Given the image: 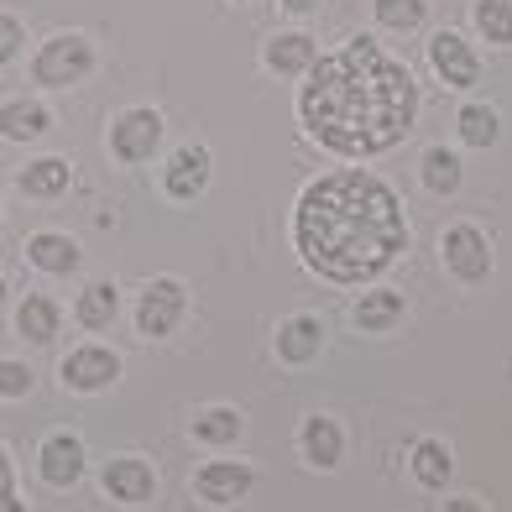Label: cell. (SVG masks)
Wrapping results in <instances>:
<instances>
[{"instance_id":"obj_20","label":"cell","mask_w":512,"mask_h":512,"mask_svg":"<svg viewBox=\"0 0 512 512\" xmlns=\"http://www.w3.org/2000/svg\"><path fill=\"white\" fill-rule=\"evenodd\" d=\"M304 455H309V465H319V471L340 465V429H335V418H309V424H304Z\"/></svg>"},{"instance_id":"obj_15","label":"cell","mask_w":512,"mask_h":512,"mask_svg":"<svg viewBox=\"0 0 512 512\" xmlns=\"http://www.w3.org/2000/svg\"><path fill=\"white\" fill-rule=\"evenodd\" d=\"M68 183H74V168L63 157H37L16 173V189L27 199H58V194H68Z\"/></svg>"},{"instance_id":"obj_1","label":"cell","mask_w":512,"mask_h":512,"mask_svg":"<svg viewBox=\"0 0 512 512\" xmlns=\"http://www.w3.org/2000/svg\"><path fill=\"white\" fill-rule=\"evenodd\" d=\"M418 84L371 37H345L335 53L309 63L298 89V121L340 157H377L413 131Z\"/></svg>"},{"instance_id":"obj_4","label":"cell","mask_w":512,"mask_h":512,"mask_svg":"<svg viewBox=\"0 0 512 512\" xmlns=\"http://www.w3.org/2000/svg\"><path fill=\"white\" fill-rule=\"evenodd\" d=\"M157 142H162V115L152 105H131L110 121L115 162H147V157H157Z\"/></svg>"},{"instance_id":"obj_23","label":"cell","mask_w":512,"mask_h":512,"mask_svg":"<svg viewBox=\"0 0 512 512\" xmlns=\"http://www.w3.org/2000/svg\"><path fill=\"white\" fill-rule=\"evenodd\" d=\"M476 32L497 48H512V0H476Z\"/></svg>"},{"instance_id":"obj_16","label":"cell","mask_w":512,"mask_h":512,"mask_svg":"<svg viewBox=\"0 0 512 512\" xmlns=\"http://www.w3.org/2000/svg\"><path fill=\"white\" fill-rule=\"evenodd\" d=\"M27 262H32L37 272L63 277V272H74V267H79V246H74V236H58V230H37V236L27 241Z\"/></svg>"},{"instance_id":"obj_5","label":"cell","mask_w":512,"mask_h":512,"mask_svg":"<svg viewBox=\"0 0 512 512\" xmlns=\"http://www.w3.org/2000/svg\"><path fill=\"white\" fill-rule=\"evenodd\" d=\"M429 63H434V74L445 79L450 89H471L476 79H481V58H476V48L465 42L460 32H434L429 37Z\"/></svg>"},{"instance_id":"obj_2","label":"cell","mask_w":512,"mask_h":512,"mask_svg":"<svg viewBox=\"0 0 512 512\" xmlns=\"http://www.w3.org/2000/svg\"><path fill=\"white\" fill-rule=\"evenodd\" d=\"M293 241L304 262L330 283H366L408 246L398 194L361 168L314 178L293 215Z\"/></svg>"},{"instance_id":"obj_21","label":"cell","mask_w":512,"mask_h":512,"mask_svg":"<svg viewBox=\"0 0 512 512\" xmlns=\"http://www.w3.org/2000/svg\"><path fill=\"white\" fill-rule=\"evenodd\" d=\"M455 126H460V142L465 147H492L497 136H502V115L492 105H465Z\"/></svg>"},{"instance_id":"obj_8","label":"cell","mask_w":512,"mask_h":512,"mask_svg":"<svg viewBox=\"0 0 512 512\" xmlns=\"http://www.w3.org/2000/svg\"><path fill=\"white\" fill-rule=\"evenodd\" d=\"M445 262L465 277V283H481L486 272H492V246L476 225H455L445 230Z\"/></svg>"},{"instance_id":"obj_28","label":"cell","mask_w":512,"mask_h":512,"mask_svg":"<svg viewBox=\"0 0 512 512\" xmlns=\"http://www.w3.org/2000/svg\"><path fill=\"white\" fill-rule=\"evenodd\" d=\"M21 48H27V27H21V16L0 11V68H11L21 58Z\"/></svg>"},{"instance_id":"obj_24","label":"cell","mask_w":512,"mask_h":512,"mask_svg":"<svg viewBox=\"0 0 512 512\" xmlns=\"http://www.w3.org/2000/svg\"><path fill=\"white\" fill-rule=\"evenodd\" d=\"M424 189L429 194H455L460 189V157L450 147H429L424 152Z\"/></svg>"},{"instance_id":"obj_17","label":"cell","mask_w":512,"mask_h":512,"mask_svg":"<svg viewBox=\"0 0 512 512\" xmlns=\"http://www.w3.org/2000/svg\"><path fill=\"white\" fill-rule=\"evenodd\" d=\"M16 335L21 340H32V345H48L58 335V304L48 293H27L21 298V309H16Z\"/></svg>"},{"instance_id":"obj_29","label":"cell","mask_w":512,"mask_h":512,"mask_svg":"<svg viewBox=\"0 0 512 512\" xmlns=\"http://www.w3.org/2000/svg\"><path fill=\"white\" fill-rule=\"evenodd\" d=\"M32 392V366L27 361H0V398H27Z\"/></svg>"},{"instance_id":"obj_32","label":"cell","mask_w":512,"mask_h":512,"mask_svg":"<svg viewBox=\"0 0 512 512\" xmlns=\"http://www.w3.org/2000/svg\"><path fill=\"white\" fill-rule=\"evenodd\" d=\"M445 512H481L476 502H445Z\"/></svg>"},{"instance_id":"obj_22","label":"cell","mask_w":512,"mask_h":512,"mask_svg":"<svg viewBox=\"0 0 512 512\" xmlns=\"http://www.w3.org/2000/svg\"><path fill=\"white\" fill-rule=\"evenodd\" d=\"M403 319V293H366L361 298V309H356V324L366 335H377V330H387V324H398Z\"/></svg>"},{"instance_id":"obj_26","label":"cell","mask_w":512,"mask_h":512,"mask_svg":"<svg viewBox=\"0 0 512 512\" xmlns=\"http://www.w3.org/2000/svg\"><path fill=\"white\" fill-rule=\"evenodd\" d=\"M413 476L424 486H445L450 481V450L434 445V439H424V445L413 450Z\"/></svg>"},{"instance_id":"obj_6","label":"cell","mask_w":512,"mask_h":512,"mask_svg":"<svg viewBox=\"0 0 512 512\" xmlns=\"http://www.w3.org/2000/svg\"><path fill=\"white\" fill-rule=\"evenodd\" d=\"M37 476L48 486H58V492L79 486V476H84V445L74 434H48V439H42V450H37Z\"/></svg>"},{"instance_id":"obj_9","label":"cell","mask_w":512,"mask_h":512,"mask_svg":"<svg viewBox=\"0 0 512 512\" xmlns=\"http://www.w3.org/2000/svg\"><path fill=\"white\" fill-rule=\"evenodd\" d=\"M183 319V288L173 283V277H162V283H152L142 293V309H136V324H142V335L162 340L173 335V324Z\"/></svg>"},{"instance_id":"obj_10","label":"cell","mask_w":512,"mask_h":512,"mask_svg":"<svg viewBox=\"0 0 512 512\" xmlns=\"http://www.w3.org/2000/svg\"><path fill=\"white\" fill-rule=\"evenodd\" d=\"M209 183V152L204 147H178L168 157V168H162V189L173 199H199Z\"/></svg>"},{"instance_id":"obj_30","label":"cell","mask_w":512,"mask_h":512,"mask_svg":"<svg viewBox=\"0 0 512 512\" xmlns=\"http://www.w3.org/2000/svg\"><path fill=\"white\" fill-rule=\"evenodd\" d=\"M0 512H27V502L16 497V471L6 450H0Z\"/></svg>"},{"instance_id":"obj_19","label":"cell","mask_w":512,"mask_h":512,"mask_svg":"<svg viewBox=\"0 0 512 512\" xmlns=\"http://www.w3.org/2000/svg\"><path fill=\"white\" fill-rule=\"evenodd\" d=\"M79 324L84 330H105V324H115V314H121V293H115V283H95L79 293Z\"/></svg>"},{"instance_id":"obj_14","label":"cell","mask_w":512,"mask_h":512,"mask_svg":"<svg viewBox=\"0 0 512 512\" xmlns=\"http://www.w3.org/2000/svg\"><path fill=\"white\" fill-rule=\"evenodd\" d=\"M246 492H251V471L241 460H215V465H204V471H199V497L215 502V507L241 502Z\"/></svg>"},{"instance_id":"obj_7","label":"cell","mask_w":512,"mask_h":512,"mask_svg":"<svg viewBox=\"0 0 512 512\" xmlns=\"http://www.w3.org/2000/svg\"><path fill=\"white\" fill-rule=\"evenodd\" d=\"M121 377V361H115L105 345H79L74 356H63V382L74 392H100Z\"/></svg>"},{"instance_id":"obj_31","label":"cell","mask_w":512,"mask_h":512,"mask_svg":"<svg viewBox=\"0 0 512 512\" xmlns=\"http://www.w3.org/2000/svg\"><path fill=\"white\" fill-rule=\"evenodd\" d=\"M319 6V0H283V11H293V16H309Z\"/></svg>"},{"instance_id":"obj_12","label":"cell","mask_w":512,"mask_h":512,"mask_svg":"<svg viewBox=\"0 0 512 512\" xmlns=\"http://www.w3.org/2000/svg\"><path fill=\"white\" fill-rule=\"evenodd\" d=\"M314 58H319V48H314V37H304V32H277L262 48V63L272 68V74H283V79L309 74Z\"/></svg>"},{"instance_id":"obj_27","label":"cell","mask_w":512,"mask_h":512,"mask_svg":"<svg viewBox=\"0 0 512 512\" xmlns=\"http://www.w3.org/2000/svg\"><path fill=\"white\" fill-rule=\"evenodd\" d=\"M194 434L204 439V445H230V439L241 434V413H230V408H209L194 418Z\"/></svg>"},{"instance_id":"obj_13","label":"cell","mask_w":512,"mask_h":512,"mask_svg":"<svg viewBox=\"0 0 512 512\" xmlns=\"http://www.w3.org/2000/svg\"><path fill=\"white\" fill-rule=\"evenodd\" d=\"M53 131V110L42 100H6L0 105V136L6 142H37Z\"/></svg>"},{"instance_id":"obj_3","label":"cell","mask_w":512,"mask_h":512,"mask_svg":"<svg viewBox=\"0 0 512 512\" xmlns=\"http://www.w3.org/2000/svg\"><path fill=\"white\" fill-rule=\"evenodd\" d=\"M95 74V42L84 32H53L32 53V84L37 89H74Z\"/></svg>"},{"instance_id":"obj_33","label":"cell","mask_w":512,"mask_h":512,"mask_svg":"<svg viewBox=\"0 0 512 512\" xmlns=\"http://www.w3.org/2000/svg\"><path fill=\"white\" fill-rule=\"evenodd\" d=\"M0 304H6V277H0Z\"/></svg>"},{"instance_id":"obj_11","label":"cell","mask_w":512,"mask_h":512,"mask_svg":"<svg viewBox=\"0 0 512 512\" xmlns=\"http://www.w3.org/2000/svg\"><path fill=\"white\" fill-rule=\"evenodd\" d=\"M152 486H157L152 465H147V460H136V455L110 460V465H105V492H110L115 502H126V507L147 502V497H152Z\"/></svg>"},{"instance_id":"obj_18","label":"cell","mask_w":512,"mask_h":512,"mask_svg":"<svg viewBox=\"0 0 512 512\" xmlns=\"http://www.w3.org/2000/svg\"><path fill=\"white\" fill-rule=\"evenodd\" d=\"M319 345H324V324L309 319V314H298L283 324V335H277V351H283V361H314L319 356Z\"/></svg>"},{"instance_id":"obj_25","label":"cell","mask_w":512,"mask_h":512,"mask_svg":"<svg viewBox=\"0 0 512 512\" xmlns=\"http://www.w3.org/2000/svg\"><path fill=\"white\" fill-rule=\"evenodd\" d=\"M371 11L387 32H418L424 27V0H371Z\"/></svg>"}]
</instances>
